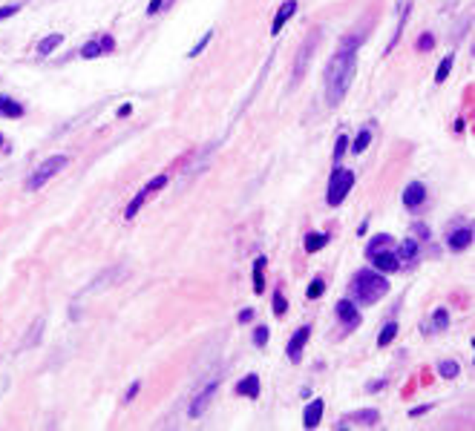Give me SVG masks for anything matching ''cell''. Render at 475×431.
Instances as JSON below:
<instances>
[{
  "instance_id": "6da1fadb",
  "label": "cell",
  "mask_w": 475,
  "mask_h": 431,
  "mask_svg": "<svg viewBox=\"0 0 475 431\" xmlns=\"http://www.w3.org/2000/svg\"><path fill=\"white\" fill-rule=\"evenodd\" d=\"M357 37H343L337 55L331 58L329 72H326V95H329V104L337 107L340 101L346 98L349 87H352V78H354V64H357Z\"/></svg>"
},
{
  "instance_id": "7a4b0ae2",
  "label": "cell",
  "mask_w": 475,
  "mask_h": 431,
  "mask_svg": "<svg viewBox=\"0 0 475 431\" xmlns=\"http://www.w3.org/2000/svg\"><path fill=\"white\" fill-rule=\"evenodd\" d=\"M352 288H354V299L360 305H372L389 293V282L380 276L377 270H357L352 279Z\"/></svg>"
},
{
  "instance_id": "3957f363",
  "label": "cell",
  "mask_w": 475,
  "mask_h": 431,
  "mask_svg": "<svg viewBox=\"0 0 475 431\" xmlns=\"http://www.w3.org/2000/svg\"><path fill=\"white\" fill-rule=\"evenodd\" d=\"M354 187V173L352 170H334L331 173V182H329V195H326V202L331 204V207H337V204H343V199L349 195V190Z\"/></svg>"
},
{
  "instance_id": "277c9868",
  "label": "cell",
  "mask_w": 475,
  "mask_h": 431,
  "mask_svg": "<svg viewBox=\"0 0 475 431\" xmlns=\"http://www.w3.org/2000/svg\"><path fill=\"white\" fill-rule=\"evenodd\" d=\"M67 167V155H52V159H46L41 167H37L35 173H32V179H29V187L32 190H41L55 173H61Z\"/></svg>"
},
{
  "instance_id": "5b68a950",
  "label": "cell",
  "mask_w": 475,
  "mask_h": 431,
  "mask_svg": "<svg viewBox=\"0 0 475 431\" xmlns=\"http://www.w3.org/2000/svg\"><path fill=\"white\" fill-rule=\"evenodd\" d=\"M372 262H374V267H377L380 273H395L397 267H401V259H397L389 247H386V250L372 253Z\"/></svg>"
},
{
  "instance_id": "8992f818",
  "label": "cell",
  "mask_w": 475,
  "mask_h": 431,
  "mask_svg": "<svg viewBox=\"0 0 475 431\" xmlns=\"http://www.w3.org/2000/svg\"><path fill=\"white\" fill-rule=\"evenodd\" d=\"M112 37L110 35H104V37H95V41H89L84 49H81V58H87V61H92V58H98V55H104V52H112Z\"/></svg>"
},
{
  "instance_id": "52a82bcc",
  "label": "cell",
  "mask_w": 475,
  "mask_h": 431,
  "mask_svg": "<svg viewBox=\"0 0 475 431\" xmlns=\"http://www.w3.org/2000/svg\"><path fill=\"white\" fill-rule=\"evenodd\" d=\"M309 337H311V328H300L297 334L291 337V342H288V357H291V362H300V357H302V348H306Z\"/></svg>"
},
{
  "instance_id": "ba28073f",
  "label": "cell",
  "mask_w": 475,
  "mask_h": 431,
  "mask_svg": "<svg viewBox=\"0 0 475 431\" xmlns=\"http://www.w3.org/2000/svg\"><path fill=\"white\" fill-rule=\"evenodd\" d=\"M216 388H219V380H214V382L207 385L202 394L193 400V405H190V417H202V414H205V408H207V403H211V397L216 394Z\"/></svg>"
},
{
  "instance_id": "9c48e42d",
  "label": "cell",
  "mask_w": 475,
  "mask_h": 431,
  "mask_svg": "<svg viewBox=\"0 0 475 431\" xmlns=\"http://www.w3.org/2000/svg\"><path fill=\"white\" fill-rule=\"evenodd\" d=\"M424 199H426V187H424L421 182H412V184L404 190V204H406V207H412V210H415V207H421V204H424Z\"/></svg>"
},
{
  "instance_id": "30bf717a",
  "label": "cell",
  "mask_w": 475,
  "mask_h": 431,
  "mask_svg": "<svg viewBox=\"0 0 475 431\" xmlns=\"http://www.w3.org/2000/svg\"><path fill=\"white\" fill-rule=\"evenodd\" d=\"M337 317L343 319L346 328H357V325H360V313L354 310V302H349V299L337 302Z\"/></svg>"
},
{
  "instance_id": "8fae6325",
  "label": "cell",
  "mask_w": 475,
  "mask_h": 431,
  "mask_svg": "<svg viewBox=\"0 0 475 431\" xmlns=\"http://www.w3.org/2000/svg\"><path fill=\"white\" fill-rule=\"evenodd\" d=\"M297 12V0H285V3L279 6V12H277V17H274V26H271V32L274 35H279L282 32V24L288 21V17Z\"/></svg>"
},
{
  "instance_id": "7c38bea8",
  "label": "cell",
  "mask_w": 475,
  "mask_h": 431,
  "mask_svg": "<svg viewBox=\"0 0 475 431\" xmlns=\"http://www.w3.org/2000/svg\"><path fill=\"white\" fill-rule=\"evenodd\" d=\"M447 242H449V247H452V250H464V247H469V245H472V227H461V230H455Z\"/></svg>"
},
{
  "instance_id": "4fadbf2b",
  "label": "cell",
  "mask_w": 475,
  "mask_h": 431,
  "mask_svg": "<svg viewBox=\"0 0 475 431\" xmlns=\"http://www.w3.org/2000/svg\"><path fill=\"white\" fill-rule=\"evenodd\" d=\"M320 417H322V400H314L306 408V414H302V425H306V428H317L320 425Z\"/></svg>"
},
{
  "instance_id": "5bb4252c",
  "label": "cell",
  "mask_w": 475,
  "mask_h": 431,
  "mask_svg": "<svg viewBox=\"0 0 475 431\" xmlns=\"http://www.w3.org/2000/svg\"><path fill=\"white\" fill-rule=\"evenodd\" d=\"M0 115H3V118H21V115H24V107L17 104V101H12V98L0 95Z\"/></svg>"
},
{
  "instance_id": "9a60e30c",
  "label": "cell",
  "mask_w": 475,
  "mask_h": 431,
  "mask_svg": "<svg viewBox=\"0 0 475 431\" xmlns=\"http://www.w3.org/2000/svg\"><path fill=\"white\" fill-rule=\"evenodd\" d=\"M150 195H153V193H150V187H141L136 199H132V202L127 204V210H124V219H136V213L141 210V204L150 199Z\"/></svg>"
},
{
  "instance_id": "2e32d148",
  "label": "cell",
  "mask_w": 475,
  "mask_h": 431,
  "mask_svg": "<svg viewBox=\"0 0 475 431\" xmlns=\"http://www.w3.org/2000/svg\"><path fill=\"white\" fill-rule=\"evenodd\" d=\"M236 394H245V397H259V377L257 374H248L239 385H236Z\"/></svg>"
},
{
  "instance_id": "e0dca14e",
  "label": "cell",
  "mask_w": 475,
  "mask_h": 431,
  "mask_svg": "<svg viewBox=\"0 0 475 431\" xmlns=\"http://www.w3.org/2000/svg\"><path fill=\"white\" fill-rule=\"evenodd\" d=\"M326 245H329V236H326V233H309V236H306V250H309V253H317V250H322Z\"/></svg>"
},
{
  "instance_id": "ac0fdd59",
  "label": "cell",
  "mask_w": 475,
  "mask_h": 431,
  "mask_svg": "<svg viewBox=\"0 0 475 431\" xmlns=\"http://www.w3.org/2000/svg\"><path fill=\"white\" fill-rule=\"evenodd\" d=\"M395 256L401 259V262H412V259L417 256V242H415V239H406V242H401V250H397Z\"/></svg>"
},
{
  "instance_id": "d6986e66",
  "label": "cell",
  "mask_w": 475,
  "mask_h": 431,
  "mask_svg": "<svg viewBox=\"0 0 475 431\" xmlns=\"http://www.w3.org/2000/svg\"><path fill=\"white\" fill-rule=\"evenodd\" d=\"M262 288H265V256L254 262V293H262Z\"/></svg>"
},
{
  "instance_id": "ffe728a7",
  "label": "cell",
  "mask_w": 475,
  "mask_h": 431,
  "mask_svg": "<svg viewBox=\"0 0 475 431\" xmlns=\"http://www.w3.org/2000/svg\"><path fill=\"white\" fill-rule=\"evenodd\" d=\"M314 44H317V37H314L311 44H306V46H302V52H300V61H297V69H294V81H300L302 69H306V61L311 58V49H314Z\"/></svg>"
},
{
  "instance_id": "44dd1931",
  "label": "cell",
  "mask_w": 475,
  "mask_h": 431,
  "mask_svg": "<svg viewBox=\"0 0 475 431\" xmlns=\"http://www.w3.org/2000/svg\"><path fill=\"white\" fill-rule=\"evenodd\" d=\"M386 247H392V236H386V233H380V236H374V239L369 242L366 253L372 256V253H377V250H386Z\"/></svg>"
},
{
  "instance_id": "7402d4cb",
  "label": "cell",
  "mask_w": 475,
  "mask_h": 431,
  "mask_svg": "<svg viewBox=\"0 0 475 431\" xmlns=\"http://www.w3.org/2000/svg\"><path fill=\"white\" fill-rule=\"evenodd\" d=\"M395 337H397V325H395V322H389V325H383V331H380L377 345H380V348H386V345H389Z\"/></svg>"
},
{
  "instance_id": "603a6c76",
  "label": "cell",
  "mask_w": 475,
  "mask_h": 431,
  "mask_svg": "<svg viewBox=\"0 0 475 431\" xmlns=\"http://www.w3.org/2000/svg\"><path fill=\"white\" fill-rule=\"evenodd\" d=\"M61 41H64L61 35H49V37H44V41H41V46H37V52H41V55H49L55 46H61Z\"/></svg>"
},
{
  "instance_id": "cb8c5ba5",
  "label": "cell",
  "mask_w": 475,
  "mask_h": 431,
  "mask_svg": "<svg viewBox=\"0 0 475 431\" xmlns=\"http://www.w3.org/2000/svg\"><path fill=\"white\" fill-rule=\"evenodd\" d=\"M452 61H455V58H452V55H447V58H444V61H441L438 72H435V81H438V84H444V81H447V75H449V69H452Z\"/></svg>"
},
{
  "instance_id": "d4e9b609",
  "label": "cell",
  "mask_w": 475,
  "mask_h": 431,
  "mask_svg": "<svg viewBox=\"0 0 475 431\" xmlns=\"http://www.w3.org/2000/svg\"><path fill=\"white\" fill-rule=\"evenodd\" d=\"M438 371H441V377L452 380V377H458V362H452V360H444V362L438 365Z\"/></svg>"
},
{
  "instance_id": "484cf974",
  "label": "cell",
  "mask_w": 475,
  "mask_h": 431,
  "mask_svg": "<svg viewBox=\"0 0 475 431\" xmlns=\"http://www.w3.org/2000/svg\"><path fill=\"white\" fill-rule=\"evenodd\" d=\"M352 420H360L363 425H377V411H372V408H369V411H357Z\"/></svg>"
},
{
  "instance_id": "4316f807",
  "label": "cell",
  "mask_w": 475,
  "mask_h": 431,
  "mask_svg": "<svg viewBox=\"0 0 475 431\" xmlns=\"http://www.w3.org/2000/svg\"><path fill=\"white\" fill-rule=\"evenodd\" d=\"M369 141H372V132H369V130H363V132H360L357 139H354V147H352V150H354V152H363V150L369 147Z\"/></svg>"
},
{
  "instance_id": "83f0119b",
  "label": "cell",
  "mask_w": 475,
  "mask_h": 431,
  "mask_svg": "<svg viewBox=\"0 0 475 431\" xmlns=\"http://www.w3.org/2000/svg\"><path fill=\"white\" fill-rule=\"evenodd\" d=\"M432 322H435V331H444L449 325V313L444 308H438V310H435V317H432Z\"/></svg>"
},
{
  "instance_id": "f1b7e54d",
  "label": "cell",
  "mask_w": 475,
  "mask_h": 431,
  "mask_svg": "<svg viewBox=\"0 0 475 431\" xmlns=\"http://www.w3.org/2000/svg\"><path fill=\"white\" fill-rule=\"evenodd\" d=\"M322 290H326V282H322V279H314L311 288H309V299H320Z\"/></svg>"
},
{
  "instance_id": "f546056e",
  "label": "cell",
  "mask_w": 475,
  "mask_h": 431,
  "mask_svg": "<svg viewBox=\"0 0 475 431\" xmlns=\"http://www.w3.org/2000/svg\"><path fill=\"white\" fill-rule=\"evenodd\" d=\"M211 37H214V32H205V35H202V41H199L193 49H190V58H196V55H199V52H202L207 44H211Z\"/></svg>"
},
{
  "instance_id": "4dcf8cb0",
  "label": "cell",
  "mask_w": 475,
  "mask_h": 431,
  "mask_svg": "<svg viewBox=\"0 0 475 431\" xmlns=\"http://www.w3.org/2000/svg\"><path fill=\"white\" fill-rule=\"evenodd\" d=\"M346 147H349V139H346V135H340V139H337V147H334V161H340V159H343Z\"/></svg>"
},
{
  "instance_id": "1f68e13d",
  "label": "cell",
  "mask_w": 475,
  "mask_h": 431,
  "mask_svg": "<svg viewBox=\"0 0 475 431\" xmlns=\"http://www.w3.org/2000/svg\"><path fill=\"white\" fill-rule=\"evenodd\" d=\"M254 342H257V345H265V342H268V328H265V325L257 328V331H254Z\"/></svg>"
},
{
  "instance_id": "d6a6232c",
  "label": "cell",
  "mask_w": 475,
  "mask_h": 431,
  "mask_svg": "<svg viewBox=\"0 0 475 431\" xmlns=\"http://www.w3.org/2000/svg\"><path fill=\"white\" fill-rule=\"evenodd\" d=\"M285 308H288V305H285L282 293H274V313H277V317H282V313H285Z\"/></svg>"
},
{
  "instance_id": "836d02e7",
  "label": "cell",
  "mask_w": 475,
  "mask_h": 431,
  "mask_svg": "<svg viewBox=\"0 0 475 431\" xmlns=\"http://www.w3.org/2000/svg\"><path fill=\"white\" fill-rule=\"evenodd\" d=\"M17 3H12V6H0V21H6V17H12V15H17Z\"/></svg>"
},
{
  "instance_id": "e575fe53",
  "label": "cell",
  "mask_w": 475,
  "mask_h": 431,
  "mask_svg": "<svg viewBox=\"0 0 475 431\" xmlns=\"http://www.w3.org/2000/svg\"><path fill=\"white\" fill-rule=\"evenodd\" d=\"M432 44H435V41H432V35H424L421 41H417V49H432Z\"/></svg>"
},
{
  "instance_id": "d590c367",
  "label": "cell",
  "mask_w": 475,
  "mask_h": 431,
  "mask_svg": "<svg viewBox=\"0 0 475 431\" xmlns=\"http://www.w3.org/2000/svg\"><path fill=\"white\" fill-rule=\"evenodd\" d=\"M162 3H164V0H150V6H147V12H150V15H156Z\"/></svg>"
},
{
  "instance_id": "8d00e7d4",
  "label": "cell",
  "mask_w": 475,
  "mask_h": 431,
  "mask_svg": "<svg viewBox=\"0 0 475 431\" xmlns=\"http://www.w3.org/2000/svg\"><path fill=\"white\" fill-rule=\"evenodd\" d=\"M139 394V382H132L130 385V391H127V394H124V400H132V397H136Z\"/></svg>"
},
{
  "instance_id": "74e56055",
  "label": "cell",
  "mask_w": 475,
  "mask_h": 431,
  "mask_svg": "<svg viewBox=\"0 0 475 431\" xmlns=\"http://www.w3.org/2000/svg\"><path fill=\"white\" fill-rule=\"evenodd\" d=\"M251 317H254V310H242L239 313V322H251Z\"/></svg>"
},
{
  "instance_id": "f35d334b",
  "label": "cell",
  "mask_w": 475,
  "mask_h": 431,
  "mask_svg": "<svg viewBox=\"0 0 475 431\" xmlns=\"http://www.w3.org/2000/svg\"><path fill=\"white\" fill-rule=\"evenodd\" d=\"M424 411H429V405H417V408H412V417H421Z\"/></svg>"
},
{
  "instance_id": "ab89813d",
  "label": "cell",
  "mask_w": 475,
  "mask_h": 431,
  "mask_svg": "<svg viewBox=\"0 0 475 431\" xmlns=\"http://www.w3.org/2000/svg\"><path fill=\"white\" fill-rule=\"evenodd\" d=\"M0 147H3V135H0Z\"/></svg>"
}]
</instances>
